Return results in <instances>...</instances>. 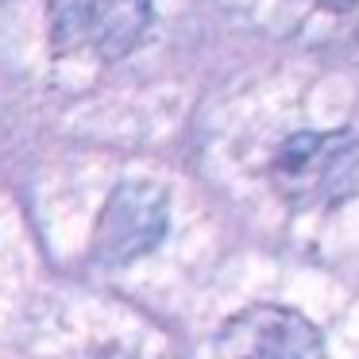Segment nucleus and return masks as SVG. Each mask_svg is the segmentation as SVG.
<instances>
[{"label": "nucleus", "mask_w": 359, "mask_h": 359, "mask_svg": "<svg viewBox=\"0 0 359 359\" xmlns=\"http://www.w3.org/2000/svg\"><path fill=\"white\" fill-rule=\"evenodd\" d=\"M340 4H344V0H340Z\"/></svg>", "instance_id": "obj_5"}, {"label": "nucleus", "mask_w": 359, "mask_h": 359, "mask_svg": "<svg viewBox=\"0 0 359 359\" xmlns=\"http://www.w3.org/2000/svg\"><path fill=\"white\" fill-rule=\"evenodd\" d=\"M274 186L297 209L336 205L359 186V140L344 132H305L274 155Z\"/></svg>", "instance_id": "obj_1"}, {"label": "nucleus", "mask_w": 359, "mask_h": 359, "mask_svg": "<svg viewBox=\"0 0 359 359\" xmlns=\"http://www.w3.org/2000/svg\"><path fill=\"white\" fill-rule=\"evenodd\" d=\"M166 232V197L147 182H128L101 209L93 236V251L101 263H128L140 259Z\"/></svg>", "instance_id": "obj_4"}, {"label": "nucleus", "mask_w": 359, "mask_h": 359, "mask_svg": "<svg viewBox=\"0 0 359 359\" xmlns=\"http://www.w3.org/2000/svg\"><path fill=\"white\" fill-rule=\"evenodd\" d=\"M151 0H50V35L62 55L116 62L143 39Z\"/></svg>", "instance_id": "obj_2"}, {"label": "nucleus", "mask_w": 359, "mask_h": 359, "mask_svg": "<svg viewBox=\"0 0 359 359\" xmlns=\"http://www.w3.org/2000/svg\"><path fill=\"white\" fill-rule=\"evenodd\" d=\"M320 332L294 309L251 305L217 336V359H320Z\"/></svg>", "instance_id": "obj_3"}]
</instances>
